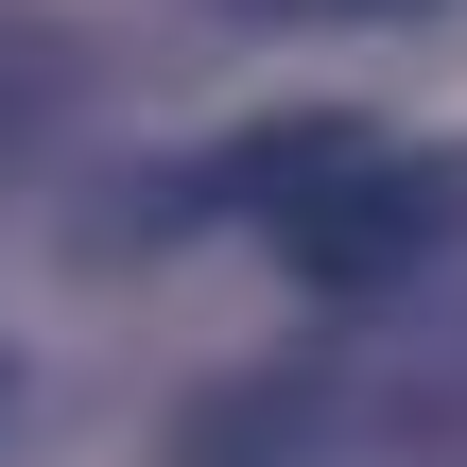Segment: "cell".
I'll return each instance as SVG.
<instances>
[{"instance_id":"cell-1","label":"cell","mask_w":467,"mask_h":467,"mask_svg":"<svg viewBox=\"0 0 467 467\" xmlns=\"http://www.w3.org/2000/svg\"><path fill=\"white\" fill-rule=\"evenodd\" d=\"M451 225H467V173H451V156H381V139H347V156H329V191H277V260H295V277H329V295H364V277L433 260Z\"/></svg>"},{"instance_id":"cell-2","label":"cell","mask_w":467,"mask_h":467,"mask_svg":"<svg viewBox=\"0 0 467 467\" xmlns=\"http://www.w3.org/2000/svg\"><path fill=\"white\" fill-rule=\"evenodd\" d=\"M191 467H329V399L312 381H225L191 416Z\"/></svg>"}]
</instances>
